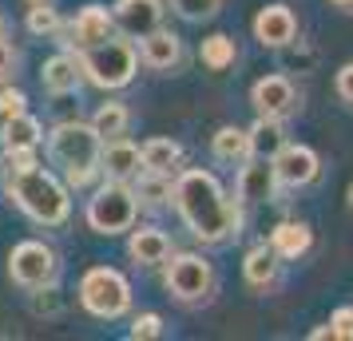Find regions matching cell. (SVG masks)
I'll return each mask as SVG.
<instances>
[{
	"mask_svg": "<svg viewBox=\"0 0 353 341\" xmlns=\"http://www.w3.org/2000/svg\"><path fill=\"white\" fill-rule=\"evenodd\" d=\"M115 32L128 36V40H139V36L155 32L163 20V0H115L112 8Z\"/></svg>",
	"mask_w": 353,
	"mask_h": 341,
	"instance_id": "11",
	"label": "cell"
},
{
	"mask_svg": "<svg viewBox=\"0 0 353 341\" xmlns=\"http://www.w3.org/2000/svg\"><path fill=\"white\" fill-rule=\"evenodd\" d=\"M80 68H83V80H92L103 92H115V87H128L135 80L139 52L131 48V40H123V36H108L99 44L80 48Z\"/></svg>",
	"mask_w": 353,
	"mask_h": 341,
	"instance_id": "4",
	"label": "cell"
},
{
	"mask_svg": "<svg viewBox=\"0 0 353 341\" xmlns=\"http://www.w3.org/2000/svg\"><path fill=\"white\" fill-rule=\"evenodd\" d=\"M0 40H8V24H4V17H0Z\"/></svg>",
	"mask_w": 353,
	"mask_h": 341,
	"instance_id": "37",
	"label": "cell"
},
{
	"mask_svg": "<svg viewBox=\"0 0 353 341\" xmlns=\"http://www.w3.org/2000/svg\"><path fill=\"white\" fill-rule=\"evenodd\" d=\"M310 242H314V234H310L305 223H278L270 230V250L278 258H302Z\"/></svg>",
	"mask_w": 353,
	"mask_h": 341,
	"instance_id": "21",
	"label": "cell"
},
{
	"mask_svg": "<svg viewBox=\"0 0 353 341\" xmlns=\"http://www.w3.org/2000/svg\"><path fill=\"white\" fill-rule=\"evenodd\" d=\"M99 171L108 175V179H139V171H143V159H139V147L128 143L123 135L119 139H108L103 143V155H99Z\"/></svg>",
	"mask_w": 353,
	"mask_h": 341,
	"instance_id": "14",
	"label": "cell"
},
{
	"mask_svg": "<svg viewBox=\"0 0 353 341\" xmlns=\"http://www.w3.org/2000/svg\"><path fill=\"white\" fill-rule=\"evenodd\" d=\"M210 151H214V159H219V163H246V159H250V131L219 127V131H214Z\"/></svg>",
	"mask_w": 353,
	"mask_h": 341,
	"instance_id": "23",
	"label": "cell"
},
{
	"mask_svg": "<svg viewBox=\"0 0 353 341\" xmlns=\"http://www.w3.org/2000/svg\"><path fill=\"white\" fill-rule=\"evenodd\" d=\"M330 329H334V338H341V341H353V306H341V309H334V318H330Z\"/></svg>",
	"mask_w": 353,
	"mask_h": 341,
	"instance_id": "31",
	"label": "cell"
},
{
	"mask_svg": "<svg viewBox=\"0 0 353 341\" xmlns=\"http://www.w3.org/2000/svg\"><path fill=\"white\" fill-rule=\"evenodd\" d=\"M171 198H175L183 223L191 227V234L199 242L214 246V242H226L230 234H239V227H242L239 203L226 198L223 183L214 179L210 171H199V167L183 171L175 179Z\"/></svg>",
	"mask_w": 353,
	"mask_h": 341,
	"instance_id": "1",
	"label": "cell"
},
{
	"mask_svg": "<svg viewBox=\"0 0 353 341\" xmlns=\"http://www.w3.org/2000/svg\"><path fill=\"white\" fill-rule=\"evenodd\" d=\"M40 80H44V87H48L52 96H68V92H76L80 80H83L80 56H68V52L52 56L48 64H44V72H40Z\"/></svg>",
	"mask_w": 353,
	"mask_h": 341,
	"instance_id": "17",
	"label": "cell"
},
{
	"mask_svg": "<svg viewBox=\"0 0 353 341\" xmlns=\"http://www.w3.org/2000/svg\"><path fill=\"white\" fill-rule=\"evenodd\" d=\"M28 32L32 36H56L60 32V12L52 8L48 0H40L28 8Z\"/></svg>",
	"mask_w": 353,
	"mask_h": 341,
	"instance_id": "28",
	"label": "cell"
},
{
	"mask_svg": "<svg viewBox=\"0 0 353 341\" xmlns=\"http://www.w3.org/2000/svg\"><path fill=\"white\" fill-rule=\"evenodd\" d=\"M0 187H4V167H0Z\"/></svg>",
	"mask_w": 353,
	"mask_h": 341,
	"instance_id": "38",
	"label": "cell"
},
{
	"mask_svg": "<svg viewBox=\"0 0 353 341\" xmlns=\"http://www.w3.org/2000/svg\"><path fill=\"white\" fill-rule=\"evenodd\" d=\"M321 171V159L314 147L305 143H286L278 155H274V175H278V187H310V183L318 179Z\"/></svg>",
	"mask_w": 353,
	"mask_h": 341,
	"instance_id": "9",
	"label": "cell"
},
{
	"mask_svg": "<svg viewBox=\"0 0 353 341\" xmlns=\"http://www.w3.org/2000/svg\"><path fill=\"white\" fill-rule=\"evenodd\" d=\"M310 338H314V341H325V338H334V329H330V325H321V329H314Z\"/></svg>",
	"mask_w": 353,
	"mask_h": 341,
	"instance_id": "35",
	"label": "cell"
},
{
	"mask_svg": "<svg viewBox=\"0 0 353 341\" xmlns=\"http://www.w3.org/2000/svg\"><path fill=\"white\" fill-rule=\"evenodd\" d=\"M99 155H103V139H99L92 123H60L48 135V159L64 171L68 187H88L99 175Z\"/></svg>",
	"mask_w": 353,
	"mask_h": 341,
	"instance_id": "3",
	"label": "cell"
},
{
	"mask_svg": "<svg viewBox=\"0 0 353 341\" xmlns=\"http://www.w3.org/2000/svg\"><path fill=\"white\" fill-rule=\"evenodd\" d=\"M171 191H175V183H171V175H163V171H139V183H135V195L147 198V203H167L171 198Z\"/></svg>",
	"mask_w": 353,
	"mask_h": 341,
	"instance_id": "27",
	"label": "cell"
},
{
	"mask_svg": "<svg viewBox=\"0 0 353 341\" xmlns=\"http://www.w3.org/2000/svg\"><path fill=\"white\" fill-rule=\"evenodd\" d=\"M171 8H175L183 20H210L223 8V0H171Z\"/></svg>",
	"mask_w": 353,
	"mask_h": 341,
	"instance_id": "29",
	"label": "cell"
},
{
	"mask_svg": "<svg viewBox=\"0 0 353 341\" xmlns=\"http://www.w3.org/2000/svg\"><path fill=\"white\" fill-rule=\"evenodd\" d=\"M250 103L258 115H270V119H286L298 112V87L286 76H262L250 87Z\"/></svg>",
	"mask_w": 353,
	"mask_h": 341,
	"instance_id": "10",
	"label": "cell"
},
{
	"mask_svg": "<svg viewBox=\"0 0 353 341\" xmlns=\"http://www.w3.org/2000/svg\"><path fill=\"white\" fill-rule=\"evenodd\" d=\"M167 290L175 293L179 302H207L214 293V270L203 254H175L167 262Z\"/></svg>",
	"mask_w": 353,
	"mask_h": 341,
	"instance_id": "8",
	"label": "cell"
},
{
	"mask_svg": "<svg viewBox=\"0 0 353 341\" xmlns=\"http://www.w3.org/2000/svg\"><path fill=\"white\" fill-rule=\"evenodd\" d=\"M199 60H203L210 72H226V68L239 60V52H234V40H230V36H223V32L207 36V40L199 44Z\"/></svg>",
	"mask_w": 353,
	"mask_h": 341,
	"instance_id": "26",
	"label": "cell"
},
{
	"mask_svg": "<svg viewBox=\"0 0 353 341\" xmlns=\"http://www.w3.org/2000/svg\"><path fill=\"white\" fill-rule=\"evenodd\" d=\"M139 60H143L147 68H155V72H171V68H179V60H183V44H179L175 32L155 28V32L139 36Z\"/></svg>",
	"mask_w": 353,
	"mask_h": 341,
	"instance_id": "15",
	"label": "cell"
},
{
	"mask_svg": "<svg viewBox=\"0 0 353 341\" xmlns=\"http://www.w3.org/2000/svg\"><path fill=\"white\" fill-rule=\"evenodd\" d=\"M128 123H131V112L123 103H103L96 115H92V131H96L99 139L108 143V139H119V135H128Z\"/></svg>",
	"mask_w": 353,
	"mask_h": 341,
	"instance_id": "25",
	"label": "cell"
},
{
	"mask_svg": "<svg viewBox=\"0 0 353 341\" xmlns=\"http://www.w3.org/2000/svg\"><path fill=\"white\" fill-rule=\"evenodd\" d=\"M4 159L8 167L17 171V167H36V147H20V151H4Z\"/></svg>",
	"mask_w": 353,
	"mask_h": 341,
	"instance_id": "33",
	"label": "cell"
},
{
	"mask_svg": "<svg viewBox=\"0 0 353 341\" xmlns=\"http://www.w3.org/2000/svg\"><path fill=\"white\" fill-rule=\"evenodd\" d=\"M17 48L8 44V40H0V80H12V72H17Z\"/></svg>",
	"mask_w": 353,
	"mask_h": 341,
	"instance_id": "32",
	"label": "cell"
},
{
	"mask_svg": "<svg viewBox=\"0 0 353 341\" xmlns=\"http://www.w3.org/2000/svg\"><path fill=\"white\" fill-rule=\"evenodd\" d=\"M330 4H337V8H345V12H353V0H330Z\"/></svg>",
	"mask_w": 353,
	"mask_h": 341,
	"instance_id": "36",
	"label": "cell"
},
{
	"mask_svg": "<svg viewBox=\"0 0 353 341\" xmlns=\"http://www.w3.org/2000/svg\"><path fill=\"white\" fill-rule=\"evenodd\" d=\"M8 198L40 227H64L68 214H72L68 187L52 171H44L40 163L36 167H17L8 175Z\"/></svg>",
	"mask_w": 353,
	"mask_h": 341,
	"instance_id": "2",
	"label": "cell"
},
{
	"mask_svg": "<svg viewBox=\"0 0 353 341\" xmlns=\"http://www.w3.org/2000/svg\"><path fill=\"white\" fill-rule=\"evenodd\" d=\"M108 36H115V20L103 4H88V8L76 12V20H72V40H76V48L99 44V40H108Z\"/></svg>",
	"mask_w": 353,
	"mask_h": 341,
	"instance_id": "16",
	"label": "cell"
},
{
	"mask_svg": "<svg viewBox=\"0 0 353 341\" xmlns=\"http://www.w3.org/2000/svg\"><path fill=\"white\" fill-rule=\"evenodd\" d=\"M278 191V175H274V159L250 155L239 175V198L242 203H270Z\"/></svg>",
	"mask_w": 353,
	"mask_h": 341,
	"instance_id": "13",
	"label": "cell"
},
{
	"mask_svg": "<svg viewBox=\"0 0 353 341\" xmlns=\"http://www.w3.org/2000/svg\"><path fill=\"white\" fill-rule=\"evenodd\" d=\"M350 207H353V187H350Z\"/></svg>",
	"mask_w": 353,
	"mask_h": 341,
	"instance_id": "39",
	"label": "cell"
},
{
	"mask_svg": "<svg viewBox=\"0 0 353 341\" xmlns=\"http://www.w3.org/2000/svg\"><path fill=\"white\" fill-rule=\"evenodd\" d=\"M139 159H143V171H163V175H171L183 159V147L175 139H147L139 147Z\"/></svg>",
	"mask_w": 353,
	"mask_h": 341,
	"instance_id": "24",
	"label": "cell"
},
{
	"mask_svg": "<svg viewBox=\"0 0 353 341\" xmlns=\"http://www.w3.org/2000/svg\"><path fill=\"white\" fill-rule=\"evenodd\" d=\"M80 306L99 322H115L131 309V282L112 266H92L80 278Z\"/></svg>",
	"mask_w": 353,
	"mask_h": 341,
	"instance_id": "5",
	"label": "cell"
},
{
	"mask_svg": "<svg viewBox=\"0 0 353 341\" xmlns=\"http://www.w3.org/2000/svg\"><path fill=\"white\" fill-rule=\"evenodd\" d=\"M40 135H44V127H40V119L28 115V112L12 115V119H0V147H4V151L40 147Z\"/></svg>",
	"mask_w": 353,
	"mask_h": 341,
	"instance_id": "19",
	"label": "cell"
},
{
	"mask_svg": "<svg viewBox=\"0 0 353 341\" xmlns=\"http://www.w3.org/2000/svg\"><path fill=\"white\" fill-rule=\"evenodd\" d=\"M135 214H139V195H135V187L119 179H108L88 198V227L96 234H108V238L135 227Z\"/></svg>",
	"mask_w": 353,
	"mask_h": 341,
	"instance_id": "6",
	"label": "cell"
},
{
	"mask_svg": "<svg viewBox=\"0 0 353 341\" xmlns=\"http://www.w3.org/2000/svg\"><path fill=\"white\" fill-rule=\"evenodd\" d=\"M28 4H40V0H28Z\"/></svg>",
	"mask_w": 353,
	"mask_h": 341,
	"instance_id": "40",
	"label": "cell"
},
{
	"mask_svg": "<svg viewBox=\"0 0 353 341\" xmlns=\"http://www.w3.org/2000/svg\"><path fill=\"white\" fill-rule=\"evenodd\" d=\"M128 250H131V258L139 262V266H159V262L171 258V238H167L163 230H155V227H139V230L131 227Z\"/></svg>",
	"mask_w": 353,
	"mask_h": 341,
	"instance_id": "18",
	"label": "cell"
},
{
	"mask_svg": "<svg viewBox=\"0 0 353 341\" xmlns=\"http://www.w3.org/2000/svg\"><path fill=\"white\" fill-rule=\"evenodd\" d=\"M159 333H163V318L159 313H139L135 325H131V338L135 341H151V338H159Z\"/></svg>",
	"mask_w": 353,
	"mask_h": 341,
	"instance_id": "30",
	"label": "cell"
},
{
	"mask_svg": "<svg viewBox=\"0 0 353 341\" xmlns=\"http://www.w3.org/2000/svg\"><path fill=\"white\" fill-rule=\"evenodd\" d=\"M254 36H258V44H266V48H286L290 40L298 36V20H294V12L286 4H266L254 17Z\"/></svg>",
	"mask_w": 353,
	"mask_h": 341,
	"instance_id": "12",
	"label": "cell"
},
{
	"mask_svg": "<svg viewBox=\"0 0 353 341\" xmlns=\"http://www.w3.org/2000/svg\"><path fill=\"white\" fill-rule=\"evenodd\" d=\"M286 127L282 119H270V115H258V123L250 127V155H262V159H274L282 147H286Z\"/></svg>",
	"mask_w": 353,
	"mask_h": 341,
	"instance_id": "22",
	"label": "cell"
},
{
	"mask_svg": "<svg viewBox=\"0 0 353 341\" xmlns=\"http://www.w3.org/2000/svg\"><path fill=\"white\" fill-rule=\"evenodd\" d=\"M337 96L345 99V103H353V64H345L337 72Z\"/></svg>",
	"mask_w": 353,
	"mask_h": 341,
	"instance_id": "34",
	"label": "cell"
},
{
	"mask_svg": "<svg viewBox=\"0 0 353 341\" xmlns=\"http://www.w3.org/2000/svg\"><path fill=\"white\" fill-rule=\"evenodd\" d=\"M56 270H60V262H56V250L48 242L28 238V242L12 246V254H8V274L24 290H48L56 282Z\"/></svg>",
	"mask_w": 353,
	"mask_h": 341,
	"instance_id": "7",
	"label": "cell"
},
{
	"mask_svg": "<svg viewBox=\"0 0 353 341\" xmlns=\"http://www.w3.org/2000/svg\"><path fill=\"white\" fill-rule=\"evenodd\" d=\"M242 274H246V286L250 290H270L274 282H278V254H274L270 246H254L246 262H242Z\"/></svg>",
	"mask_w": 353,
	"mask_h": 341,
	"instance_id": "20",
	"label": "cell"
}]
</instances>
